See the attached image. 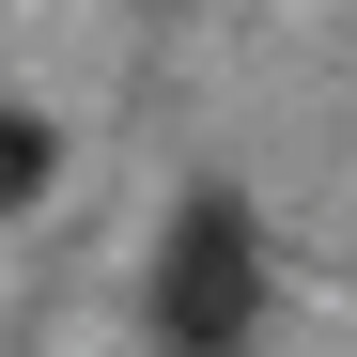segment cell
<instances>
[{
  "mask_svg": "<svg viewBox=\"0 0 357 357\" xmlns=\"http://www.w3.org/2000/svg\"><path fill=\"white\" fill-rule=\"evenodd\" d=\"M249 311H264V233H249L233 187H187L171 202V249H155V342L171 357H233Z\"/></svg>",
  "mask_w": 357,
  "mask_h": 357,
  "instance_id": "6da1fadb",
  "label": "cell"
},
{
  "mask_svg": "<svg viewBox=\"0 0 357 357\" xmlns=\"http://www.w3.org/2000/svg\"><path fill=\"white\" fill-rule=\"evenodd\" d=\"M47 187V125H31V109H0V202H31Z\"/></svg>",
  "mask_w": 357,
  "mask_h": 357,
  "instance_id": "7a4b0ae2",
  "label": "cell"
}]
</instances>
